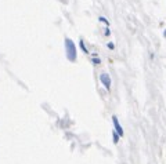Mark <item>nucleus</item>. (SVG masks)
Returning <instances> with one entry per match:
<instances>
[{"label":"nucleus","instance_id":"f257e3e1","mask_svg":"<svg viewBox=\"0 0 166 164\" xmlns=\"http://www.w3.org/2000/svg\"><path fill=\"white\" fill-rule=\"evenodd\" d=\"M65 52H67V58H68L69 62H76L78 59L76 46L73 43V40H71L69 37L65 39Z\"/></svg>","mask_w":166,"mask_h":164},{"label":"nucleus","instance_id":"f03ea898","mask_svg":"<svg viewBox=\"0 0 166 164\" xmlns=\"http://www.w3.org/2000/svg\"><path fill=\"white\" fill-rule=\"evenodd\" d=\"M98 77H100V83L104 86V88L107 91H109L111 90V76L108 73H101Z\"/></svg>","mask_w":166,"mask_h":164},{"label":"nucleus","instance_id":"7ed1b4c3","mask_svg":"<svg viewBox=\"0 0 166 164\" xmlns=\"http://www.w3.org/2000/svg\"><path fill=\"white\" fill-rule=\"evenodd\" d=\"M112 123H114V130H115L121 137H123V127H122V124L119 123V120H118L116 116H112Z\"/></svg>","mask_w":166,"mask_h":164},{"label":"nucleus","instance_id":"20e7f679","mask_svg":"<svg viewBox=\"0 0 166 164\" xmlns=\"http://www.w3.org/2000/svg\"><path fill=\"white\" fill-rule=\"evenodd\" d=\"M111 135H112V139H114V144L118 145V144H119V138H121V135L116 133L115 130H112V131H111Z\"/></svg>","mask_w":166,"mask_h":164},{"label":"nucleus","instance_id":"39448f33","mask_svg":"<svg viewBox=\"0 0 166 164\" xmlns=\"http://www.w3.org/2000/svg\"><path fill=\"white\" fill-rule=\"evenodd\" d=\"M79 46H80V50H82L84 54H89V50H87V47H86V44H84L83 39H80V40H79Z\"/></svg>","mask_w":166,"mask_h":164},{"label":"nucleus","instance_id":"423d86ee","mask_svg":"<svg viewBox=\"0 0 166 164\" xmlns=\"http://www.w3.org/2000/svg\"><path fill=\"white\" fill-rule=\"evenodd\" d=\"M91 63H93V65H96V66L101 65V58H98V57H91Z\"/></svg>","mask_w":166,"mask_h":164},{"label":"nucleus","instance_id":"0eeeda50","mask_svg":"<svg viewBox=\"0 0 166 164\" xmlns=\"http://www.w3.org/2000/svg\"><path fill=\"white\" fill-rule=\"evenodd\" d=\"M98 21L102 22V24H105V26H109V21L105 18V17H98Z\"/></svg>","mask_w":166,"mask_h":164},{"label":"nucleus","instance_id":"6e6552de","mask_svg":"<svg viewBox=\"0 0 166 164\" xmlns=\"http://www.w3.org/2000/svg\"><path fill=\"white\" fill-rule=\"evenodd\" d=\"M107 48H108V50H115V44H114L112 42H108V43H107Z\"/></svg>","mask_w":166,"mask_h":164},{"label":"nucleus","instance_id":"1a4fd4ad","mask_svg":"<svg viewBox=\"0 0 166 164\" xmlns=\"http://www.w3.org/2000/svg\"><path fill=\"white\" fill-rule=\"evenodd\" d=\"M104 35H105L107 37H108V36H111V29H109V26H107V28H105V31H104Z\"/></svg>","mask_w":166,"mask_h":164},{"label":"nucleus","instance_id":"9d476101","mask_svg":"<svg viewBox=\"0 0 166 164\" xmlns=\"http://www.w3.org/2000/svg\"><path fill=\"white\" fill-rule=\"evenodd\" d=\"M163 37H166V29L163 31Z\"/></svg>","mask_w":166,"mask_h":164}]
</instances>
